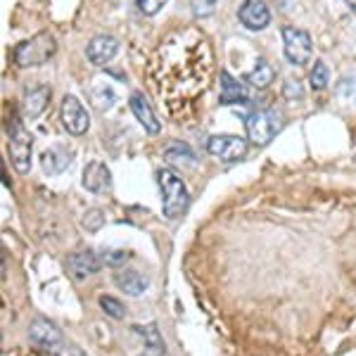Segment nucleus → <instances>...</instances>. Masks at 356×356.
<instances>
[{
  "mask_svg": "<svg viewBox=\"0 0 356 356\" xmlns=\"http://www.w3.org/2000/svg\"><path fill=\"white\" fill-rule=\"evenodd\" d=\"M214 50L200 29L183 26L162 38L150 62L154 95L178 124L195 117L197 102L211 86Z\"/></svg>",
  "mask_w": 356,
  "mask_h": 356,
  "instance_id": "obj_1",
  "label": "nucleus"
},
{
  "mask_svg": "<svg viewBox=\"0 0 356 356\" xmlns=\"http://www.w3.org/2000/svg\"><path fill=\"white\" fill-rule=\"evenodd\" d=\"M159 191H162V209L166 219H181L191 204V195L183 178L171 169H162L157 174Z\"/></svg>",
  "mask_w": 356,
  "mask_h": 356,
  "instance_id": "obj_2",
  "label": "nucleus"
},
{
  "mask_svg": "<svg viewBox=\"0 0 356 356\" xmlns=\"http://www.w3.org/2000/svg\"><path fill=\"white\" fill-rule=\"evenodd\" d=\"M57 45L50 33H38L31 41H24L15 50V60L19 67H41L55 55Z\"/></svg>",
  "mask_w": 356,
  "mask_h": 356,
  "instance_id": "obj_3",
  "label": "nucleus"
},
{
  "mask_svg": "<svg viewBox=\"0 0 356 356\" xmlns=\"http://www.w3.org/2000/svg\"><path fill=\"white\" fill-rule=\"evenodd\" d=\"M31 147H33V138L24 129V124L19 119L13 122V131H10V162L19 174H26L31 169Z\"/></svg>",
  "mask_w": 356,
  "mask_h": 356,
  "instance_id": "obj_4",
  "label": "nucleus"
},
{
  "mask_svg": "<svg viewBox=\"0 0 356 356\" xmlns=\"http://www.w3.org/2000/svg\"><path fill=\"white\" fill-rule=\"evenodd\" d=\"M283 48H285V57H288L292 65L304 67L312 62L314 43H312V36H309L304 29L285 26L283 29Z\"/></svg>",
  "mask_w": 356,
  "mask_h": 356,
  "instance_id": "obj_5",
  "label": "nucleus"
},
{
  "mask_svg": "<svg viewBox=\"0 0 356 356\" xmlns=\"http://www.w3.org/2000/svg\"><path fill=\"white\" fill-rule=\"evenodd\" d=\"M245 129L254 145H266V143L278 134L280 124H278V117H275L271 110H254L252 114H247Z\"/></svg>",
  "mask_w": 356,
  "mask_h": 356,
  "instance_id": "obj_6",
  "label": "nucleus"
},
{
  "mask_svg": "<svg viewBox=\"0 0 356 356\" xmlns=\"http://www.w3.org/2000/svg\"><path fill=\"white\" fill-rule=\"evenodd\" d=\"M207 150L214 157L223 159V162H238V159H243L247 154L250 145L240 136H211L207 140Z\"/></svg>",
  "mask_w": 356,
  "mask_h": 356,
  "instance_id": "obj_7",
  "label": "nucleus"
},
{
  "mask_svg": "<svg viewBox=\"0 0 356 356\" xmlns=\"http://www.w3.org/2000/svg\"><path fill=\"white\" fill-rule=\"evenodd\" d=\"M60 117H62V126H65L72 136H83L90 126L88 112H86V107L74 95H65L62 107H60Z\"/></svg>",
  "mask_w": 356,
  "mask_h": 356,
  "instance_id": "obj_8",
  "label": "nucleus"
},
{
  "mask_svg": "<svg viewBox=\"0 0 356 356\" xmlns=\"http://www.w3.org/2000/svg\"><path fill=\"white\" fill-rule=\"evenodd\" d=\"M238 19L243 22V26L250 29V31H261V29H266L268 22H271V13H268L264 0H245L238 10Z\"/></svg>",
  "mask_w": 356,
  "mask_h": 356,
  "instance_id": "obj_9",
  "label": "nucleus"
},
{
  "mask_svg": "<svg viewBox=\"0 0 356 356\" xmlns=\"http://www.w3.org/2000/svg\"><path fill=\"white\" fill-rule=\"evenodd\" d=\"M117 50H119L117 38L110 36V33H100V36L90 38L88 48H86V57L90 60V65L105 67L107 62H110L112 57L117 55Z\"/></svg>",
  "mask_w": 356,
  "mask_h": 356,
  "instance_id": "obj_10",
  "label": "nucleus"
},
{
  "mask_svg": "<svg viewBox=\"0 0 356 356\" xmlns=\"http://www.w3.org/2000/svg\"><path fill=\"white\" fill-rule=\"evenodd\" d=\"M83 188L95 195L100 193H107L112 188V174L110 169H107L105 162H100V159H93L88 166L83 169Z\"/></svg>",
  "mask_w": 356,
  "mask_h": 356,
  "instance_id": "obj_11",
  "label": "nucleus"
},
{
  "mask_svg": "<svg viewBox=\"0 0 356 356\" xmlns=\"http://www.w3.org/2000/svg\"><path fill=\"white\" fill-rule=\"evenodd\" d=\"M29 335L31 340L43 349H55L62 344V332L60 328L48 318H33L31 321V328H29Z\"/></svg>",
  "mask_w": 356,
  "mask_h": 356,
  "instance_id": "obj_12",
  "label": "nucleus"
},
{
  "mask_svg": "<svg viewBox=\"0 0 356 356\" xmlns=\"http://www.w3.org/2000/svg\"><path fill=\"white\" fill-rule=\"evenodd\" d=\"M72 150L65 145H53V147H48L43 154H41V166H43V171L48 176H57V174H62L65 169H69V164H72Z\"/></svg>",
  "mask_w": 356,
  "mask_h": 356,
  "instance_id": "obj_13",
  "label": "nucleus"
},
{
  "mask_svg": "<svg viewBox=\"0 0 356 356\" xmlns=\"http://www.w3.org/2000/svg\"><path fill=\"white\" fill-rule=\"evenodd\" d=\"M67 268L76 280H83V278H88V275L97 273L100 261H97V257L93 252H74V254L67 257Z\"/></svg>",
  "mask_w": 356,
  "mask_h": 356,
  "instance_id": "obj_14",
  "label": "nucleus"
},
{
  "mask_svg": "<svg viewBox=\"0 0 356 356\" xmlns=\"http://www.w3.org/2000/svg\"><path fill=\"white\" fill-rule=\"evenodd\" d=\"M131 110H134L136 119L140 122L143 129L147 131V134H159V129H162V124L157 122V114L152 112L150 102L145 100V95L143 93H134L131 95Z\"/></svg>",
  "mask_w": 356,
  "mask_h": 356,
  "instance_id": "obj_15",
  "label": "nucleus"
},
{
  "mask_svg": "<svg viewBox=\"0 0 356 356\" xmlns=\"http://www.w3.org/2000/svg\"><path fill=\"white\" fill-rule=\"evenodd\" d=\"M50 95H53V90H50L48 86H33V88H29L26 95H24V114L26 117L29 119L41 117L43 110L50 102Z\"/></svg>",
  "mask_w": 356,
  "mask_h": 356,
  "instance_id": "obj_16",
  "label": "nucleus"
},
{
  "mask_svg": "<svg viewBox=\"0 0 356 356\" xmlns=\"http://www.w3.org/2000/svg\"><path fill=\"white\" fill-rule=\"evenodd\" d=\"M114 285L122 292H126V295L138 297L150 288V280H147V275H143L138 271H119L114 275Z\"/></svg>",
  "mask_w": 356,
  "mask_h": 356,
  "instance_id": "obj_17",
  "label": "nucleus"
},
{
  "mask_svg": "<svg viewBox=\"0 0 356 356\" xmlns=\"http://www.w3.org/2000/svg\"><path fill=\"white\" fill-rule=\"evenodd\" d=\"M219 81H221V95H219L221 105H238V102L247 100V93H245V88H243V83L235 81V79L228 72L219 74Z\"/></svg>",
  "mask_w": 356,
  "mask_h": 356,
  "instance_id": "obj_18",
  "label": "nucleus"
},
{
  "mask_svg": "<svg viewBox=\"0 0 356 356\" xmlns=\"http://www.w3.org/2000/svg\"><path fill=\"white\" fill-rule=\"evenodd\" d=\"M273 76H275L273 67L268 65L266 60H259L245 79H247V83L254 86V88H266L268 83H273Z\"/></svg>",
  "mask_w": 356,
  "mask_h": 356,
  "instance_id": "obj_19",
  "label": "nucleus"
},
{
  "mask_svg": "<svg viewBox=\"0 0 356 356\" xmlns=\"http://www.w3.org/2000/svg\"><path fill=\"white\" fill-rule=\"evenodd\" d=\"M90 97H93V105L97 110L105 112V110H110L114 102V90L110 88V83H97L93 86V90H90Z\"/></svg>",
  "mask_w": 356,
  "mask_h": 356,
  "instance_id": "obj_20",
  "label": "nucleus"
},
{
  "mask_svg": "<svg viewBox=\"0 0 356 356\" xmlns=\"http://www.w3.org/2000/svg\"><path fill=\"white\" fill-rule=\"evenodd\" d=\"M138 335H143V340H145L147 344V349L150 352H159V354H164V340H162V335H159V330H157V325L150 323V325H145V328H134Z\"/></svg>",
  "mask_w": 356,
  "mask_h": 356,
  "instance_id": "obj_21",
  "label": "nucleus"
},
{
  "mask_svg": "<svg viewBox=\"0 0 356 356\" xmlns=\"http://www.w3.org/2000/svg\"><path fill=\"white\" fill-rule=\"evenodd\" d=\"M328 79H330V74H328L325 62H316L312 74H309V83H312V88L314 90H323L325 86H328Z\"/></svg>",
  "mask_w": 356,
  "mask_h": 356,
  "instance_id": "obj_22",
  "label": "nucleus"
},
{
  "mask_svg": "<svg viewBox=\"0 0 356 356\" xmlns=\"http://www.w3.org/2000/svg\"><path fill=\"white\" fill-rule=\"evenodd\" d=\"M100 307L105 309V314L110 316V318H114V321H122L126 316L124 304L119 300H114V297H100Z\"/></svg>",
  "mask_w": 356,
  "mask_h": 356,
  "instance_id": "obj_23",
  "label": "nucleus"
},
{
  "mask_svg": "<svg viewBox=\"0 0 356 356\" xmlns=\"http://www.w3.org/2000/svg\"><path fill=\"white\" fill-rule=\"evenodd\" d=\"M166 3H169V0H136L138 10H140L143 15H147V17L157 15Z\"/></svg>",
  "mask_w": 356,
  "mask_h": 356,
  "instance_id": "obj_24",
  "label": "nucleus"
},
{
  "mask_svg": "<svg viewBox=\"0 0 356 356\" xmlns=\"http://www.w3.org/2000/svg\"><path fill=\"white\" fill-rule=\"evenodd\" d=\"M102 223H105V216H102L100 209H90L88 214L83 216V226H86V231H90V233H95Z\"/></svg>",
  "mask_w": 356,
  "mask_h": 356,
  "instance_id": "obj_25",
  "label": "nucleus"
},
{
  "mask_svg": "<svg viewBox=\"0 0 356 356\" xmlns=\"http://www.w3.org/2000/svg\"><path fill=\"white\" fill-rule=\"evenodd\" d=\"M193 8H195V15L200 17H207L214 13L216 8V0H193Z\"/></svg>",
  "mask_w": 356,
  "mask_h": 356,
  "instance_id": "obj_26",
  "label": "nucleus"
},
{
  "mask_svg": "<svg viewBox=\"0 0 356 356\" xmlns=\"http://www.w3.org/2000/svg\"><path fill=\"white\" fill-rule=\"evenodd\" d=\"M283 93H285V97H288V100H302L304 97V90H302V86H300V81H288L285 83V88H283Z\"/></svg>",
  "mask_w": 356,
  "mask_h": 356,
  "instance_id": "obj_27",
  "label": "nucleus"
},
{
  "mask_svg": "<svg viewBox=\"0 0 356 356\" xmlns=\"http://www.w3.org/2000/svg\"><path fill=\"white\" fill-rule=\"evenodd\" d=\"M126 259H129V252L124 250H114V252H107V257L102 261L110 264V266H117V264H124Z\"/></svg>",
  "mask_w": 356,
  "mask_h": 356,
  "instance_id": "obj_28",
  "label": "nucleus"
},
{
  "mask_svg": "<svg viewBox=\"0 0 356 356\" xmlns=\"http://www.w3.org/2000/svg\"><path fill=\"white\" fill-rule=\"evenodd\" d=\"M344 3L349 5V10H352V13L356 15V0H344Z\"/></svg>",
  "mask_w": 356,
  "mask_h": 356,
  "instance_id": "obj_29",
  "label": "nucleus"
},
{
  "mask_svg": "<svg viewBox=\"0 0 356 356\" xmlns=\"http://www.w3.org/2000/svg\"><path fill=\"white\" fill-rule=\"evenodd\" d=\"M145 356H162V354H159V352H150V354H145Z\"/></svg>",
  "mask_w": 356,
  "mask_h": 356,
  "instance_id": "obj_30",
  "label": "nucleus"
}]
</instances>
